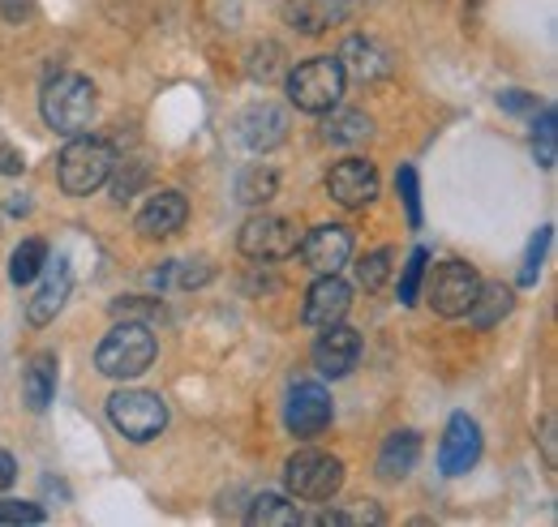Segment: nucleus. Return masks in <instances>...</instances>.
Instances as JSON below:
<instances>
[{"label":"nucleus","mask_w":558,"mask_h":527,"mask_svg":"<svg viewBox=\"0 0 558 527\" xmlns=\"http://www.w3.org/2000/svg\"><path fill=\"white\" fill-rule=\"evenodd\" d=\"M185 219H190V201H185V194H177V189H159L155 198L142 206L138 232L146 236V241H163V236H177V232L185 228Z\"/></svg>","instance_id":"nucleus-15"},{"label":"nucleus","mask_w":558,"mask_h":527,"mask_svg":"<svg viewBox=\"0 0 558 527\" xmlns=\"http://www.w3.org/2000/svg\"><path fill=\"white\" fill-rule=\"evenodd\" d=\"M44 266H48V245H44L39 236H31V241H22V245L13 249V258H9V279H13L17 287H26V283L39 279Z\"/></svg>","instance_id":"nucleus-23"},{"label":"nucleus","mask_w":558,"mask_h":527,"mask_svg":"<svg viewBox=\"0 0 558 527\" xmlns=\"http://www.w3.org/2000/svg\"><path fill=\"white\" fill-rule=\"evenodd\" d=\"M511 305H515V296H511L507 283H482L477 287V301L469 305V322L477 330H489L494 322H502L511 314Z\"/></svg>","instance_id":"nucleus-21"},{"label":"nucleus","mask_w":558,"mask_h":527,"mask_svg":"<svg viewBox=\"0 0 558 527\" xmlns=\"http://www.w3.org/2000/svg\"><path fill=\"white\" fill-rule=\"evenodd\" d=\"M210 274H215V270H210V266L203 262V258H198V266H194V262H185V266H181V274H177V283H181V287H203V283H207Z\"/></svg>","instance_id":"nucleus-36"},{"label":"nucleus","mask_w":558,"mask_h":527,"mask_svg":"<svg viewBox=\"0 0 558 527\" xmlns=\"http://www.w3.org/2000/svg\"><path fill=\"white\" fill-rule=\"evenodd\" d=\"M425 262H429V254H425V249H413V254H409L404 274H400V305H417L421 279H425Z\"/></svg>","instance_id":"nucleus-30"},{"label":"nucleus","mask_w":558,"mask_h":527,"mask_svg":"<svg viewBox=\"0 0 558 527\" xmlns=\"http://www.w3.org/2000/svg\"><path fill=\"white\" fill-rule=\"evenodd\" d=\"M421 459V438L413 429H396L387 442H383V451H378V476L383 480H404Z\"/></svg>","instance_id":"nucleus-19"},{"label":"nucleus","mask_w":558,"mask_h":527,"mask_svg":"<svg viewBox=\"0 0 558 527\" xmlns=\"http://www.w3.org/2000/svg\"><path fill=\"white\" fill-rule=\"evenodd\" d=\"M108 420L117 425L121 438L130 442H150L168 429V407L163 399L150 395V391H117L108 399Z\"/></svg>","instance_id":"nucleus-6"},{"label":"nucleus","mask_w":558,"mask_h":527,"mask_svg":"<svg viewBox=\"0 0 558 527\" xmlns=\"http://www.w3.org/2000/svg\"><path fill=\"white\" fill-rule=\"evenodd\" d=\"M276 194H279L276 168L254 163V168H245V172L236 176V201H245V206H263V201H271Z\"/></svg>","instance_id":"nucleus-22"},{"label":"nucleus","mask_w":558,"mask_h":527,"mask_svg":"<svg viewBox=\"0 0 558 527\" xmlns=\"http://www.w3.org/2000/svg\"><path fill=\"white\" fill-rule=\"evenodd\" d=\"M482 459V425L469 412H456L442 429V446H438V467L442 476H464Z\"/></svg>","instance_id":"nucleus-10"},{"label":"nucleus","mask_w":558,"mask_h":527,"mask_svg":"<svg viewBox=\"0 0 558 527\" xmlns=\"http://www.w3.org/2000/svg\"><path fill=\"white\" fill-rule=\"evenodd\" d=\"M327 194L349 206V210H361L378 198V172L369 159H340L331 172H327Z\"/></svg>","instance_id":"nucleus-13"},{"label":"nucleus","mask_w":558,"mask_h":527,"mask_svg":"<svg viewBox=\"0 0 558 527\" xmlns=\"http://www.w3.org/2000/svg\"><path fill=\"white\" fill-rule=\"evenodd\" d=\"M356 360H361V334L352 327L336 322V327H327L318 334V343H314V369L318 373L344 378V373H352Z\"/></svg>","instance_id":"nucleus-14"},{"label":"nucleus","mask_w":558,"mask_h":527,"mask_svg":"<svg viewBox=\"0 0 558 527\" xmlns=\"http://www.w3.org/2000/svg\"><path fill=\"white\" fill-rule=\"evenodd\" d=\"M241 142L250 146V150H258V155H267V150H276L279 142L288 137V117H283V108L276 103H254V108H245L241 112Z\"/></svg>","instance_id":"nucleus-16"},{"label":"nucleus","mask_w":558,"mask_h":527,"mask_svg":"<svg viewBox=\"0 0 558 527\" xmlns=\"http://www.w3.org/2000/svg\"><path fill=\"white\" fill-rule=\"evenodd\" d=\"M498 108H507V112H533L537 117V99L524 95V90H502L498 95Z\"/></svg>","instance_id":"nucleus-35"},{"label":"nucleus","mask_w":558,"mask_h":527,"mask_svg":"<svg viewBox=\"0 0 558 527\" xmlns=\"http://www.w3.org/2000/svg\"><path fill=\"white\" fill-rule=\"evenodd\" d=\"M477 287H482V274L469 262H438L429 283H425V296H429V309L438 318H464L469 305L477 301Z\"/></svg>","instance_id":"nucleus-7"},{"label":"nucleus","mask_w":558,"mask_h":527,"mask_svg":"<svg viewBox=\"0 0 558 527\" xmlns=\"http://www.w3.org/2000/svg\"><path fill=\"white\" fill-rule=\"evenodd\" d=\"M396 189H400V201H404V210H409V228H421V185H417V168H413V163H404V168L396 172Z\"/></svg>","instance_id":"nucleus-29"},{"label":"nucleus","mask_w":558,"mask_h":527,"mask_svg":"<svg viewBox=\"0 0 558 527\" xmlns=\"http://www.w3.org/2000/svg\"><path fill=\"white\" fill-rule=\"evenodd\" d=\"M283 13H288V26H296L301 35H323L336 9L327 0H288Z\"/></svg>","instance_id":"nucleus-25"},{"label":"nucleus","mask_w":558,"mask_h":527,"mask_svg":"<svg viewBox=\"0 0 558 527\" xmlns=\"http://www.w3.org/2000/svg\"><path fill=\"white\" fill-rule=\"evenodd\" d=\"M0 524H44V511L35 502H0Z\"/></svg>","instance_id":"nucleus-32"},{"label":"nucleus","mask_w":558,"mask_h":527,"mask_svg":"<svg viewBox=\"0 0 558 527\" xmlns=\"http://www.w3.org/2000/svg\"><path fill=\"white\" fill-rule=\"evenodd\" d=\"M112 163H117V155H112L108 142H99V137H82V133H77L70 146L61 150L57 181H61V189H65L70 198H86V194H95V189L112 176Z\"/></svg>","instance_id":"nucleus-4"},{"label":"nucleus","mask_w":558,"mask_h":527,"mask_svg":"<svg viewBox=\"0 0 558 527\" xmlns=\"http://www.w3.org/2000/svg\"><path fill=\"white\" fill-rule=\"evenodd\" d=\"M331 395L318 387V382H296L288 407H283V425L292 438H318L327 425H331Z\"/></svg>","instance_id":"nucleus-12"},{"label":"nucleus","mask_w":558,"mask_h":527,"mask_svg":"<svg viewBox=\"0 0 558 527\" xmlns=\"http://www.w3.org/2000/svg\"><path fill=\"white\" fill-rule=\"evenodd\" d=\"M70 287H73L70 262H65V258H57V266H48V279L39 283V292L31 296V309H26L31 327H48V322H52V318L65 309Z\"/></svg>","instance_id":"nucleus-17"},{"label":"nucleus","mask_w":558,"mask_h":527,"mask_svg":"<svg viewBox=\"0 0 558 527\" xmlns=\"http://www.w3.org/2000/svg\"><path fill=\"white\" fill-rule=\"evenodd\" d=\"M352 309V287L340 274H318L314 287L305 292V305H301V322L310 330H327L336 322H344Z\"/></svg>","instance_id":"nucleus-11"},{"label":"nucleus","mask_w":558,"mask_h":527,"mask_svg":"<svg viewBox=\"0 0 558 527\" xmlns=\"http://www.w3.org/2000/svg\"><path fill=\"white\" fill-rule=\"evenodd\" d=\"M344 82L349 77H344L336 57H314V61H301L288 73V99H292L296 112L323 117L344 99Z\"/></svg>","instance_id":"nucleus-3"},{"label":"nucleus","mask_w":558,"mask_h":527,"mask_svg":"<svg viewBox=\"0 0 558 527\" xmlns=\"http://www.w3.org/2000/svg\"><path fill=\"white\" fill-rule=\"evenodd\" d=\"M533 150L542 168H555L558 146H555V108H542V121L533 125Z\"/></svg>","instance_id":"nucleus-28"},{"label":"nucleus","mask_w":558,"mask_h":527,"mask_svg":"<svg viewBox=\"0 0 558 527\" xmlns=\"http://www.w3.org/2000/svg\"><path fill=\"white\" fill-rule=\"evenodd\" d=\"M387 274H391V249H374V254H365V258L356 262V283H361L365 292H378V287L387 283Z\"/></svg>","instance_id":"nucleus-27"},{"label":"nucleus","mask_w":558,"mask_h":527,"mask_svg":"<svg viewBox=\"0 0 558 527\" xmlns=\"http://www.w3.org/2000/svg\"><path fill=\"white\" fill-rule=\"evenodd\" d=\"M39 112H44V121H48L52 133L77 137L82 130H90V117H95V86H90V77L57 73L44 86V95H39Z\"/></svg>","instance_id":"nucleus-1"},{"label":"nucleus","mask_w":558,"mask_h":527,"mask_svg":"<svg viewBox=\"0 0 558 527\" xmlns=\"http://www.w3.org/2000/svg\"><path fill=\"white\" fill-rule=\"evenodd\" d=\"M112 314H117V318L138 322V318H159L163 309H159V301H117V305H112Z\"/></svg>","instance_id":"nucleus-33"},{"label":"nucleus","mask_w":558,"mask_h":527,"mask_svg":"<svg viewBox=\"0 0 558 527\" xmlns=\"http://www.w3.org/2000/svg\"><path fill=\"white\" fill-rule=\"evenodd\" d=\"M550 223L546 228H537V236H533V245H529V254H524V266H520V283L529 287V283H537V274H542V262H546V249H550Z\"/></svg>","instance_id":"nucleus-31"},{"label":"nucleus","mask_w":558,"mask_h":527,"mask_svg":"<svg viewBox=\"0 0 558 527\" xmlns=\"http://www.w3.org/2000/svg\"><path fill=\"white\" fill-rule=\"evenodd\" d=\"M283 480H288L292 498H301V502H327L344 485V463L336 459V455H327V451H296L288 459Z\"/></svg>","instance_id":"nucleus-5"},{"label":"nucleus","mask_w":558,"mask_h":527,"mask_svg":"<svg viewBox=\"0 0 558 527\" xmlns=\"http://www.w3.org/2000/svg\"><path fill=\"white\" fill-rule=\"evenodd\" d=\"M340 69H344V77H356V82H374V77H383L387 69H391V57L374 44V39H365V35H352L344 39V48H340Z\"/></svg>","instance_id":"nucleus-18"},{"label":"nucleus","mask_w":558,"mask_h":527,"mask_svg":"<svg viewBox=\"0 0 558 527\" xmlns=\"http://www.w3.org/2000/svg\"><path fill=\"white\" fill-rule=\"evenodd\" d=\"M22 399L31 412H44L52 399H57V356L52 352H39L26 373H22Z\"/></svg>","instance_id":"nucleus-20"},{"label":"nucleus","mask_w":558,"mask_h":527,"mask_svg":"<svg viewBox=\"0 0 558 527\" xmlns=\"http://www.w3.org/2000/svg\"><path fill=\"white\" fill-rule=\"evenodd\" d=\"M13 480H17V463H13V455H9V451H0V493H4Z\"/></svg>","instance_id":"nucleus-37"},{"label":"nucleus","mask_w":558,"mask_h":527,"mask_svg":"<svg viewBox=\"0 0 558 527\" xmlns=\"http://www.w3.org/2000/svg\"><path fill=\"white\" fill-rule=\"evenodd\" d=\"M369 133H374V125H369V117H365V112H340V117H331V121H327L323 137H327V142H336V146H356V142H365Z\"/></svg>","instance_id":"nucleus-26"},{"label":"nucleus","mask_w":558,"mask_h":527,"mask_svg":"<svg viewBox=\"0 0 558 527\" xmlns=\"http://www.w3.org/2000/svg\"><path fill=\"white\" fill-rule=\"evenodd\" d=\"M150 360H155V334L146 322H130V318L108 330V339L95 352V369L104 378H117V382L142 378L150 369Z\"/></svg>","instance_id":"nucleus-2"},{"label":"nucleus","mask_w":558,"mask_h":527,"mask_svg":"<svg viewBox=\"0 0 558 527\" xmlns=\"http://www.w3.org/2000/svg\"><path fill=\"white\" fill-rule=\"evenodd\" d=\"M31 13H35V0H0V17H4L9 26L31 22Z\"/></svg>","instance_id":"nucleus-34"},{"label":"nucleus","mask_w":558,"mask_h":527,"mask_svg":"<svg viewBox=\"0 0 558 527\" xmlns=\"http://www.w3.org/2000/svg\"><path fill=\"white\" fill-rule=\"evenodd\" d=\"M542 438H546V459L555 463V420H546V433Z\"/></svg>","instance_id":"nucleus-39"},{"label":"nucleus","mask_w":558,"mask_h":527,"mask_svg":"<svg viewBox=\"0 0 558 527\" xmlns=\"http://www.w3.org/2000/svg\"><path fill=\"white\" fill-rule=\"evenodd\" d=\"M305 515L288 502V498H279V493H263V498H254V506H250V524L254 527H292L301 524Z\"/></svg>","instance_id":"nucleus-24"},{"label":"nucleus","mask_w":558,"mask_h":527,"mask_svg":"<svg viewBox=\"0 0 558 527\" xmlns=\"http://www.w3.org/2000/svg\"><path fill=\"white\" fill-rule=\"evenodd\" d=\"M296 241H301L296 223H288L279 215H254V219H245V228L236 236L241 254L254 258V262H283V258H292L296 254Z\"/></svg>","instance_id":"nucleus-8"},{"label":"nucleus","mask_w":558,"mask_h":527,"mask_svg":"<svg viewBox=\"0 0 558 527\" xmlns=\"http://www.w3.org/2000/svg\"><path fill=\"white\" fill-rule=\"evenodd\" d=\"M296 254L314 274H340V266L352 258V232L340 223H318L296 241Z\"/></svg>","instance_id":"nucleus-9"},{"label":"nucleus","mask_w":558,"mask_h":527,"mask_svg":"<svg viewBox=\"0 0 558 527\" xmlns=\"http://www.w3.org/2000/svg\"><path fill=\"white\" fill-rule=\"evenodd\" d=\"M0 172H9V176H13V172H22V163H17V155H13L9 146H0Z\"/></svg>","instance_id":"nucleus-38"}]
</instances>
